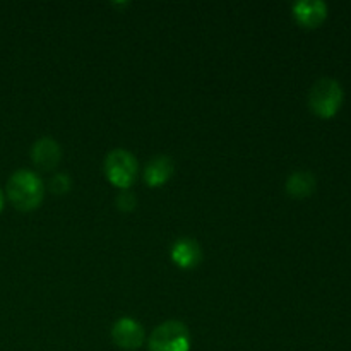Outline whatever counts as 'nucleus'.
Masks as SVG:
<instances>
[{
  "label": "nucleus",
  "mask_w": 351,
  "mask_h": 351,
  "mask_svg": "<svg viewBox=\"0 0 351 351\" xmlns=\"http://www.w3.org/2000/svg\"><path fill=\"white\" fill-rule=\"evenodd\" d=\"M5 195L17 211H34L45 199V184L34 171L17 170L7 180Z\"/></svg>",
  "instance_id": "obj_1"
},
{
  "label": "nucleus",
  "mask_w": 351,
  "mask_h": 351,
  "mask_svg": "<svg viewBox=\"0 0 351 351\" xmlns=\"http://www.w3.org/2000/svg\"><path fill=\"white\" fill-rule=\"evenodd\" d=\"M345 99L343 86L332 77H321L308 91V108L319 119H332L339 112Z\"/></svg>",
  "instance_id": "obj_2"
},
{
  "label": "nucleus",
  "mask_w": 351,
  "mask_h": 351,
  "mask_svg": "<svg viewBox=\"0 0 351 351\" xmlns=\"http://www.w3.org/2000/svg\"><path fill=\"white\" fill-rule=\"evenodd\" d=\"M139 171L137 158L127 149H113L105 158V175L115 187L127 191L132 187Z\"/></svg>",
  "instance_id": "obj_3"
},
{
  "label": "nucleus",
  "mask_w": 351,
  "mask_h": 351,
  "mask_svg": "<svg viewBox=\"0 0 351 351\" xmlns=\"http://www.w3.org/2000/svg\"><path fill=\"white\" fill-rule=\"evenodd\" d=\"M191 331L180 321H167L158 326L149 336V351H189Z\"/></svg>",
  "instance_id": "obj_4"
},
{
  "label": "nucleus",
  "mask_w": 351,
  "mask_h": 351,
  "mask_svg": "<svg viewBox=\"0 0 351 351\" xmlns=\"http://www.w3.org/2000/svg\"><path fill=\"white\" fill-rule=\"evenodd\" d=\"M112 339L117 346L123 350H137L144 345L146 332L137 321L130 317H122L113 324Z\"/></svg>",
  "instance_id": "obj_5"
},
{
  "label": "nucleus",
  "mask_w": 351,
  "mask_h": 351,
  "mask_svg": "<svg viewBox=\"0 0 351 351\" xmlns=\"http://www.w3.org/2000/svg\"><path fill=\"white\" fill-rule=\"evenodd\" d=\"M295 21L305 29H315L328 19V3L322 0H300L291 7Z\"/></svg>",
  "instance_id": "obj_6"
},
{
  "label": "nucleus",
  "mask_w": 351,
  "mask_h": 351,
  "mask_svg": "<svg viewBox=\"0 0 351 351\" xmlns=\"http://www.w3.org/2000/svg\"><path fill=\"white\" fill-rule=\"evenodd\" d=\"M31 160L34 167L43 171H50L60 163L62 160V147L51 137H41L31 147Z\"/></svg>",
  "instance_id": "obj_7"
},
{
  "label": "nucleus",
  "mask_w": 351,
  "mask_h": 351,
  "mask_svg": "<svg viewBox=\"0 0 351 351\" xmlns=\"http://www.w3.org/2000/svg\"><path fill=\"white\" fill-rule=\"evenodd\" d=\"M170 257L180 269H195L202 263L201 243L194 239H180L171 245Z\"/></svg>",
  "instance_id": "obj_8"
},
{
  "label": "nucleus",
  "mask_w": 351,
  "mask_h": 351,
  "mask_svg": "<svg viewBox=\"0 0 351 351\" xmlns=\"http://www.w3.org/2000/svg\"><path fill=\"white\" fill-rule=\"evenodd\" d=\"M173 160L170 156H165V154H158V156L151 158L144 168V184L149 185V187H161L173 177Z\"/></svg>",
  "instance_id": "obj_9"
},
{
  "label": "nucleus",
  "mask_w": 351,
  "mask_h": 351,
  "mask_svg": "<svg viewBox=\"0 0 351 351\" xmlns=\"http://www.w3.org/2000/svg\"><path fill=\"white\" fill-rule=\"evenodd\" d=\"M287 194L293 199H307L314 195L315 189H317V180L315 175L311 171H295L288 177L287 184Z\"/></svg>",
  "instance_id": "obj_10"
},
{
  "label": "nucleus",
  "mask_w": 351,
  "mask_h": 351,
  "mask_svg": "<svg viewBox=\"0 0 351 351\" xmlns=\"http://www.w3.org/2000/svg\"><path fill=\"white\" fill-rule=\"evenodd\" d=\"M50 189L55 195L67 194L72 189V180L67 173H57L50 180Z\"/></svg>",
  "instance_id": "obj_11"
},
{
  "label": "nucleus",
  "mask_w": 351,
  "mask_h": 351,
  "mask_svg": "<svg viewBox=\"0 0 351 351\" xmlns=\"http://www.w3.org/2000/svg\"><path fill=\"white\" fill-rule=\"evenodd\" d=\"M115 204H117V208L120 209V211L130 213V211H134V209H136L137 199H136V195L132 194V192L123 191V192H120L119 195H117Z\"/></svg>",
  "instance_id": "obj_12"
},
{
  "label": "nucleus",
  "mask_w": 351,
  "mask_h": 351,
  "mask_svg": "<svg viewBox=\"0 0 351 351\" xmlns=\"http://www.w3.org/2000/svg\"><path fill=\"white\" fill-rule=\"evenodd\" d=\"M3 204H5V197H3V192H2V189H0V213H2Z\"/></svg>",
  "instance_id": "obj_13"
}]
</instances>
